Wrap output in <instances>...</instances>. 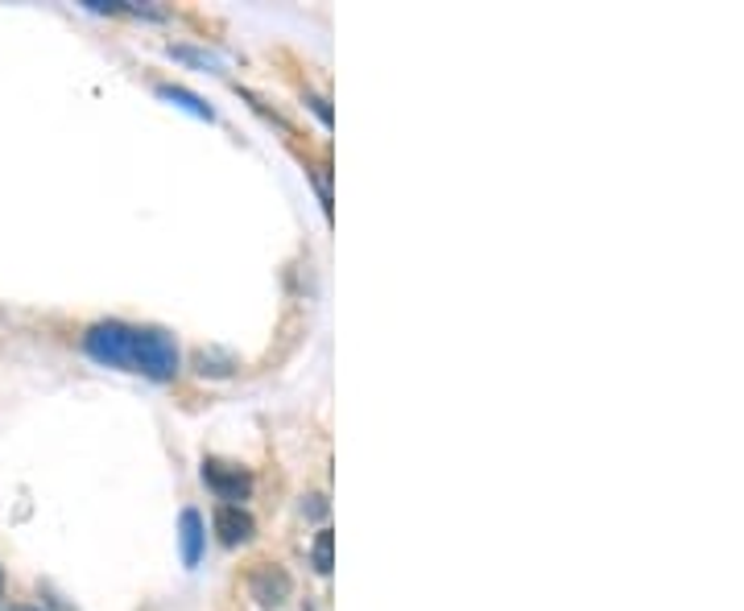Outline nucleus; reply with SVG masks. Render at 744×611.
Returning <instances> with one entry per match:
<instances>
[{"instance_id": "f257e3e1", "label": "nucleus", "mask_w": 744, "mask_h": 611, "mask_svg": "<svg viewBox=\"0 0 744 611\" xmlns=\"http://www.w3.org/2000/svg\"><path fill=\"white\" fill-rule=\"evenodd\" d=\"M83 347L91 360L121 372H137L149 381H170L178 372V347L162 331H141L128 323H96L83 335Z\"/></svg>"}, {"instance_id": "f03ea898", "label": "nucleus", "mask_w": 744, "mask_h": 611, "mask_svg": "<svg viewBox=\"0 0 744 611\" xmlns=\"http://www.w3.org/2000/svg\"><path fill=\"white\" fill-rule=\"evenodd\" d=\"M203 484L220 500H248V491H252V475L248 471H240V467H232V463H220V459H207L203 463Z\"/></svg>"}, {"instance_id": "7ed1b4c3", "label": "nucleus", "mask_w": 744, "mask_h": 611, "mask_svg": "<svg viewBox=\"0 0 744 611\" xmlns=\"http://www.w3.org/2000/svg\"><path fill=\"white\" fill-rule=\"evenodd\" d=\"M248 587H252V599L269 611L282 608V603L289 599V591H294V583H289V574L282 571V566H257Z\"/></svg>"}, {"instance_id": "20e7f679", "label": "nucleus", "mask_w": 744, "mask_h": 611, "mask_svg": "<svg viewBox=\"0 0 744 611\" xmlns=\"http://www.w3.org/2000/svg\"><path fill=\"white\" fill-rule=\"evenodd\" d=\"M215 537L224 541V546H245V541H252V533H257V521L248 516L240 504H224V509L215 512Z\"/></svg>"}, {"instance_id": "39448f33", "label": "nucleus", "mask_w": 744, "mask_h": 611, "mask_svg": "<svg viewBox=\"0 0 744 611\" xmlns=\"http://www.w3.org/2000/svg\"><path fill=\"white\" fill-rule=\"evenodd\" d=\"M178 541H183V566H199V558H203V516L195 509H186L178 516Z\"/></svg>"}, {"instance_id": "423d86ee", "label": "nucleus", "mask_w": 744, "mask_h": 611, "mask_svg": "<svg viewBox=\"0 0 744 611\" xmlns=\"http://www.w3.org/2000/svg\"><path fill=\"white\" fill-rule=\"evenodd\" d=\"M158 96H162V100H170V103H178V108H186V112H195V116H203V121H211V116H215V112H211V108H207L199 96H190L186 87H158Z\"/></svg>"}, {"instance_id": "0eeeda50", "label": "nucleus", "mask_w": 744, "mask_h": 611, "mask_svg": "<svg viewBox=\"0 0 744 611\" xmlns=\"http://www.w3.org/2000/svg\"><path fill=\"white\" fill-rule=\"evenodd\" d=\"M331 546H335V533L331 529L319 533V537H314V546H310V566H314L319 574H331V566H335V562H331Z\"/></svg>"}, {"instance_id": "6e6552de", "label": "nucleus", "mask_w": 744, "mask_h": 611, "mask_svg": "<svg viewBox=\"0 0 744 611\" xmlns=\"http://www.w3.org/2000/svg\"><path fill=\"white\" fill-rule=\"evenodd\" d=\"M0 599H4V574H0Z\"/></svg>"}, {"instance_id": "1a4fd4ad", "label": "nucleus", "mask_w": 744, "mask_h": 611, "mask_svg": "<svg viewBox=\"0 0 744 611\" xmlns=\"http://www.w3.org/2000/svg\"><path fill=\"white\" fill-rule=\"evenodd\" d=\"M17 611H29V608H17Z\"/></svg>"}]
</instances>
